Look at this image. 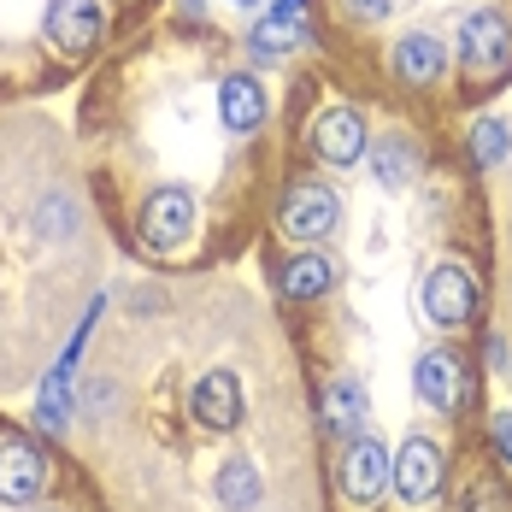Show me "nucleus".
<instances>
[{
    "label": "nucleus",
    "mask_w": 512,
    "mask_h": 512,
    "mask_svg": "<svg viewBox=\"0 0 512 512\" xmlns=\"http://www.w3.org/2000/svg\"><path fill=\"white\" fill-rule=\"evenodd\" d=\"M436 489H442V448L412 436L407 448L395 454V495L407 507H424V501H436Z\"/></svg>",
    "instance_id": "nucleus-8"
},
{
    "label": "nucleus",
    "mask_w": 512,
    "mask_h": 512,
    "mask_svg": "<svg viewBox=\"0 0 512 512\" xmlns=\"http://www.w3.org/2000/svg\"><path fill=\"white\" fill-rule=\"evenodd\" d=\"M460 65L477 83H495L512 65V24L501 12H471L460 24Z\"/></svg>",
    "instance_id": "nucleus-1"
},
{
    "label": "nucleus",
    "mask_w": 512,
    "mask_h": 512,
    "mask_svg": "<svg viewBox=\"0 0 512 512\" xmlns=\"http://www.w3.org/2000/svg\"><path fill=\"white\" fill-rule=\"evenodd\" d=\"M371 177H377V189H407V183H418V148H412L407 136L371 142Z\"/></svg>",
    "instance_id": "nucleus-15"
},
{
    "label": "nucleus",
    "mask_w": 512,
    "mask_h": 512,
    "mask_svg": "<svg viewBox=\"0 0 512 512\" xmlns=\"http://www.w3.org/2000/svg\"><path fill=\"white\" fill-rule=\"evenodd\" d=\"M218 118H224L230 130H254L259 118H265V89H259V77H248V71L224 77V83H218Z\"/></svg>",
    "instance_id": "nucleus-13"
},
{
    "label": "nucleus",
    "mask_w": 512,
    "mask_h": 512,
    "mask_svg": "<svg viewBox=\"0 0 512 512\" xmlns=\"http://www.w3.org/2000/svg\"><path fill=\"white\" fill-rule=\"evenodd\" d=\"M471 154H477V165H501V159L512 154L507 124H501V118H477V130H471Z\"/></svg>",
    "instance_id": "nucleus-19"
},
{
    "label": "nucleus",
    "mask_w": 512,
    "mask_h": 512,
    "mask_svg": "<svg viewBox=\"0 0 512 512\" xmlns=\"http://www.w3.org/2000/svg\"><path fill=\"white\" fill-rule=\"evenodd\" d=\"M324 430H336V436H359L365 430V389H359V377H336L330 389H324Z\"/></svg>",
    "instance_id": "nucleus-14"
},
{
    "label": "nucleus",
    "mask_w": 512,
    "mask_h": 512,
    "mask_svg": "<svg viewBox=\"0 0 512 512\" xmlns=\"http://www.w3.org/2000/svg\"><path fill=\"white\" fill-rule=\"evenodd\" d=\"M307 136H312V154L330 159V165H359L365 159V124H359V112H348V106L318 112Z\"/></svg>",
    "instance_id": "nucleus-9"
},
{
    "label": "nucleus",
    "mask_w": 512,
    "mask_h": 512,
    "mask_svg": "<svg viewBox=\"0 0 512 512\" xmlns=\"http://www.w3.org/2000/svg\"><path fill=\"white\" fill-rule=\"evenodd\" d=\"M301 42H307V0H277V12L254 24V53L259 59L289 53V48H301Z\"/></svg>",
    "instance_id": "nucleus-12"
},
{
    "label": "nucleus",
    "mask_w": 512,
    "mask_h": 512,
    "mask_svg": "<svg viewBox=\"0 0 512 512\" xmlns=\"http://www.w3.org/2000/svg\"><path fill=\"white\" fill-rule=\"evenodd\" d=\"M424 312L436 324H471L477 318V277L471 265H436L424 283Z\"/></svg>",
    "instance_id": "nucleus-6"
},
{
    "label": "nucleus",
    "mask_w": 512,
    "mask_h": 512,
    "mask_svg": "<svg viewBox=\"0 0 512 512\" xmlns=\"http://www.w3.org/2000/svg\"><path fill=\"white\" fill-rule=\"evenodd\" d=\"M195 236V195L189 189H154L142 206V242L154 254H177Z\"/></svg>",
    "instance_id": "nucleus-2"
},
{
    "label": "nucleus",
    "mask_w": 512,
    "mask_h": 512,
    "mask_svg": "<svg viewBox=\"0 0 512 512\" xmlns=\"http://www.w3.org/2000/svg\"><path fill=\"white\" fill-rule=\"evenodd\" d=\"M471 512H507V507H501V495H495L489 483H477V489H471Z\"/></svg>",
    "instance_id": "nucleus-20"
},
{
    "label": "nucleus",
    "mask_w": 512,
    "mask_h": 512,
    "mask_svg": "<svg viewBox=\"0 0 512 512\" xmlns=\"http://www.w3.org/2000/svg\"><path fill=\"white\" fill-rule=\"evenodd\" d=\"M389 483H395V460H389V448H383L377 436H354V448L342 454V495L359 501V507H371Z\"/></svg>",
    "instance_id": "nucleus-3"
},
{
    "label": "nucleus",
    "mask_w": 512,
    "mask_h": 512,
    "mask_svg": "<svg viewBox=\"0 0 512 512\" xmlns=\"http://www.w3.org/2000/svg\"><path fill=\"white\" fill-rule=\"evenodd\" d=\"M495 448L501 460H512V412H495Z\"/></svg>",
    "instance_id": "nucleus-21"
},
{
    "label": "nucleus",
    "mask_w": 512,
    "mask_h": 512,
    "mask_svg": "<svg viewBox=\"0 0 512 512\" xmlns=\"http://www.w3.org/2000/svg\"><path fill=\"white\" fill-rule=\"evenodd\" d=\"M336 224H342V201L324 183H301L283 206V230L295 242H324V236H336Z\"/></svg>",
    "instance_id": "nucleus-5"
},
{
    "label": "nucleus",
    "mask_w": 512,
    "mask_h": 512,
    "mask_svg": "<svg viewBox=\"0 0 512 512\" xmlns=\"http://www.w3.org/2000/svg\"><path fill=\"white\" fill-rule=\"evenodd\" d=\"M395 77H401V83H436V77H442V42L424 36V30L401 36V42H395Z\"/></svg>",
    "instance_id": "nucleus-17"
},
{
    "label": "nucleus",
    "mask_w": 512,
    "mask_h": 512,
    "mask_svg": "<svg viewBox=\"0 0 512 512\" xmlns=\"http://www.w3.org/2000/svg\"><path fill=\"white\" fill-rule=\"evenodd\" d=\"M412 383H418V401L436 412H460L465 407V365L460 354H448V348H430V354L418 359V371H412Z\"/></svg>",
    "instance_id": "nucleus-7"
},
{
    "label": "nucleus",
    "mask_w": 512,
    "mask_h": 512,
    "mask_svg": "<svg viewBox=\"0 0 512 512\" xmlns=\"http://www.w3.org/2000/svg\"><path fill=\"white\" fill-rule=\"evenodd\" d=\"M48 454L36 442H0V501L6 507H30L48 489Z\"/></svg>",
    "instance_id": "nucleus-4"
},
{
    "label": "nucleus",
    "mask_w": 512,
    "mask_h": 512,
    "mask_svg": "<svg viewBox=\"0 0 512 512\" xmlns=\"http://www.w3.org/2000/svg\"><path fill=\"white\" fill-rule=\"evenodd\" d=\"M218 501L230 512H248L259 501V471L248 460H230V465H218Z\"/></svg>",
    "instance_id": "nucleus-18"
},
{
    "label": "nucleus",
    "mask_w": 512,
    "mask_h": 512,
    "mask_svg": "<svg viewBox=\"0 0 512 512\" xmlns=\"http://www.w3.org/2000/svg\"><path fill=\"white\" fill-rule=\"evenodd\" d=\"M389 6H395V0H348V12H354V18H383Z\"/></svg>",
    "instance_id": "nucleus-22"
},
{
    "label": "nucleus",
    "mask_w": 512,
    "mask_h": 512,
    "mask_svg": "<svg viewBox=\"0 0 512 512\" xmlns=\"http://www.w3.org/2000/svg\"><path fill=\"white\" fill-rule=\"evenodd\" d=\"M101 30H106L101 0H53V6H48V36H53V48L89 53V48H101Z\"/></svg>",
    "instance_id": "nucleus-10"
},
{
    "label": "nucleus",
    "mask_w": 512,
    "mask_h": 512,
    "mask_svg": "<svg viewBox=\"0 0 512 512\" xmlns=\"http://www.w3.org/2000/svg\"><path fill=\"white\" fill-rule=\"evenodd\" d=\"M242 6H259V0H242Z\"/></svg>",
    "instance_id": "nucleus-23"
},
{
    "label": "nucleus",
    "mask_w": 512,
    "mask_h": 512,
    "mask_svg": "<svg viewBox=\"0 0 512 512\" xmlns=\"http://www.w3.org/2000/svg\"><path fill=\"white\" fill-rule=\"evenodd\" d=\"M336 289V259L330 254H301L283 265V295L289 301H318Z\"/></svg>",
    "instance_id": "nucleus-16"
},
{
    "label": "nucleus",
    "mask_w": 512,
    "mask_h": 512,
    "mask_svg": "<svg viewBox=\"0 0 512 512\" xmlns=\"http://www.w3.org/2000/svg\"><path fill=\"white\" fill-rule=\"evenodd\" d=\"M195 424L201 430H236L242 424V377L236 371H206L195 383Z\"/></svg>",
    "instance_id": "nucleus-11"
}]
</instances>
